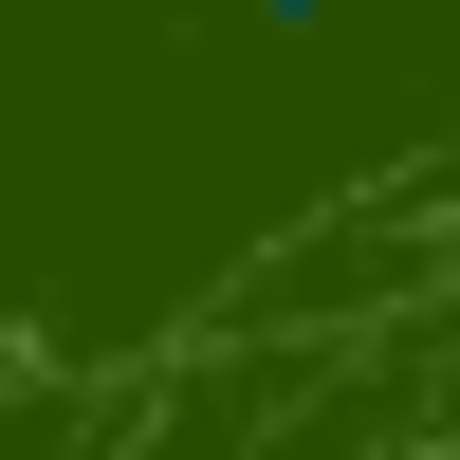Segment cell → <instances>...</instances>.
<instances>
[{
  "instance_id": "cell-1",
  "label": "cell",
  "mask_w": 460,
  "mask_h": 460,
  "mask_svg": "<svg viewBox=\"0 0 460 460\" xmlns=\"http://www.w3.org/2000/svg\"><path fill=\"white\" fill-rule=\"evenodd\" d=\"M240 19H258V37H332L350 0H240Z\"/></svg>"
}]
</instances>
